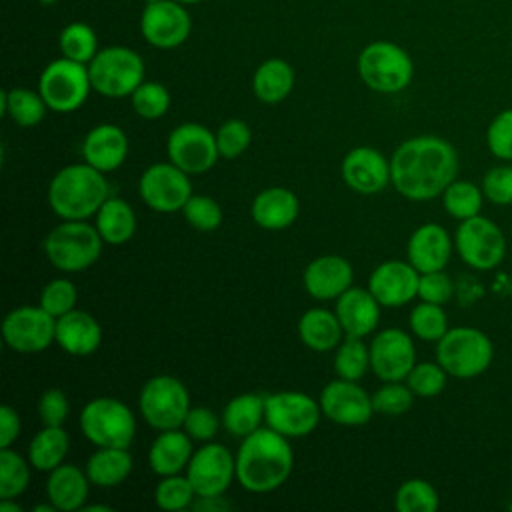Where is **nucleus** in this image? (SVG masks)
Segmentation results:
<instances>
[{
  "instance_id": "obj_1",
  "label": "nucleus",
  "mask_w": 512,
  "mask_h": 512,
  "mask_svg": "<svg viewBox=\"0 0 512 512\" xmlns=\"http://www.w3.org/2000/svg\"><path fill=\"white\" fill-rule=\"evenodd\" d=\"M456 148L432 134L404 140L390 156V176L396 192L414 202L442 196L446 186L456 180Z\"/></svg>"
},
{
  "instance_id": "obj_2",
  "label": "nucleus",
  "mask_w": 512,
  "mask_h": 512,
  "mask_svg": "<svg viewBox=\"0 0 512 512\" xmlns=\"http://www.w3.org/2000/svg\"><path fill=\"white\" fill-rule=\"evenodd\" d=\"M288 440L268 426L242 438L236 452V480L244 490L254 494L272 492L290 478L294 452Z\"/></svg>"
},
{
  "instance_id": "obj_3",
  "label": "nucleus",
  "mask_w": 512,
  "mask_h": 512,
  "mask_svg": "<svg viewBox=\"0 0 512 512\" xmlns=\"http://www.w3.org/2000/svg\"><path fill=\"white\" fill-rule=\"evenodd\" d=\"M108 198L104 172L88 162L60 168L48 184V204L62 220H88Z\"/></svg>"
},
{
  "instance_id": "obj_4",
  "label": "nucleus",
  "mask_w": 512,
  "mask_h": 512,
  "mask_svg": "<svg viewBox=\"0 0 512 512\" xmlns=\"http://www.w3.org/2000/svg\"><path fill=\"white\" fill-rule=\"evenodd\" d=\"M102 244L104 240L94 224L86 220H62V224L46 234L42 248L54 268L82 272L100 258Z\"/></svg>"
},
{
  "instance_id": "obj_5",
  "label": "nucleus",
  "mask_w": 512,
  "mask_h": 512,
  "mask_svg": "<svg viewBox=\"0 0 512 512\" xmlns=\"http://www.w3.org/2000/svg\"><path fill=\"white\" fill-rule=\"evenodd\" d=\"M358 76L374 92L396 94L414 78L410 54L390 40H374L358 54Z\"/></svg>"
},
{
  "instance_id": "obj_6",
  "label": "nucleus",
  "mask_w": 512,
  "mask_h": 512,
  "mask_svg": "<svg viewBox=\"0 0 512 512\" xmlns=\"http://www.w3.org/2000/svg\"><path fill=\"white\" fill-rule=\"evenodd\" d=\"M494 358L492 340L478 328L456 326L436 342V362L454 378H476Z\"/></svg>"
},
{
  "instance_id": "obj_7",
  "label": "nucleus",
  "mask_w": 512,
  "mask_h": 512,
  "mask_svg": "<svg viewBox=\"0 0 512 512\" xmlns=\"http://www.w3.org/2000/svg\"><path fill=\"white\" fill-rule=\"evenodd\" d=\"M84 438L96 448H130L136 436V418L118 398L98 396L84 404L80 418Z\"/></svg>"
},
{
  "instance_id": "obj_8",
  "label": "nucleus",
  "mask_w": 512,
  "mask_h": 512,
  "mask_svg": "<svg viewBox=\"0 0 512 512\" xmlns=\"http://www.w3.org/2000/svg\"><path fill=\"white\" fill-rule=\"evenodd\" d=\"M92 90L106 98H126L144 82L142 56L126 46H106L88 62Z\"/></svg>"
},
{
  "instance_id": "obj_9",
  "label": "nucleus",
  "mask_w": 512,
  "mask_h": 512,
  "mask_svg": "<svg viewBox=\"0 0 512 512\" xmlns=\"http://www.w3.org/2000/svg\"><path fill=\"white\" fill-rule=\"evenodd\" d=\"M138 408L146 424L160 432L182 428L192 406L188 388L182 380L170 374H158L144 382L138 396Z\"/></svg>"
},
{
  "instance_id": "obj_10",
  "label": "nucleus",
  "mask_w": 512,
  "mask_h": 512,
  "mask_svg": "<svg viewBox=\"0 0 512 512\" xmlns=\"http://www.w3.org/2000/svg\"><path fill=\"white\" fill-rule=\"evenodd\" d=\"M92 90L88 64L60 56L44 66L38 78V92L52 112L78 110Z\"/></svg>"
},
{
  "instance_id": "obj_11",
  "label": "nucleus",
  "mask_w": 512,
  "mask_h": 512,
  "mask_svg": "<svg viewBox=\"0 0 512 512\" xmlns=\"http://www.w3.org/2000/svg\"><path fill=\"white\" fill-rule=\"evenodd\" d=\"M454 248L470 268L492 270L506 256V238L496 222L478 214L458 224Z\"/></svg>"
},
{
  "instance_id": "obj_12",
  "label": "nucleus",
  "mask_w": 512,
  "mask_h": 512,
  "mask_svg": "<svg viewBox=\"0 0 512 512\" xmlns=\"http://www.w3.org/2000/svg\"><path fill=\"white\" fill-rule=\"evenodd\" d=\"M322 416L320 402L298 390H282L266 396L264 422L286 438H302L316 430Z\"/></svg>"
},
{
  "instance_id": "obj_13",
  "label": "nucleus",
  "mask_w": 512,
  "mask_h": 512,
  "mask_svg": "<svg viewBox=\"0 0 512 512\" xmlns=\"http://www.w3.org/2000/svg\"><path fill=\"white\" fill-rule=\"evenodd\" d=\"M2 340L18 354L44 352L56 342V318L40 304L12 308L2 320Z\"/></svg>"
},
{
  "instance_id": "obj_14",
  "label": "nucleus",
  "mask_w": 512,
  "mask_h": 512,
  "mask_svg": "<svg viewBox=\"0 0 512 512\" xmlns=\"http://www.w3.org/2000/svg\"><path fill=\"white\" fill-rule=\"evenodd\" d=\"M138 192L150 210L172 214L182 210L192 196V180L190 174L180 170L170 160L156 162L142 172L138 180Z\"/></svg>"
},
{
  "instance_id": "obj_15",
  "label": "nucleus",
  "mask_w": 512,
  "mask_h": 512,
  "mask_svg": "<svg viewBox=\"0 0 512 512\" xmlns=\"http://www.w3.org/2000/svg\"><path fill=\"white\" fill-rule=\"evenodd\" d=\"M166 154L186 174L208 172L220 158L216 134L198 122H184L176 126L166 140Z\"/></svg>"
},
{
  "instance_id": "obj_16",
  "label": "nucleus",
  "mask_w": 512,
  "mask_h": 512,
  "mask_svg": "<svg viewBox=\"0 0 512 512\" xmlns=\"http://www.w3.org/2000/svg\"><path fill=\"white\" fill-rule=\"evenodd\" d=\"M184 472L196 496H218L236 480V456L226 446L210 440L194 450Z\"/></svg>"
},
{
  "instance_id": "obj_17",
  "label": "nucleus",
  "mask_w": 512,
  "mask_h": 512,
  "mask_svg": "<svg viewBox=\"0 0 512 512\" xmlns=\"http://www.w3.org/2000/svg\"><path fill=\"white\" fill-rule=\"evenodd\" d=\"M144 40L160 50L182 46L192 32V16L186 4L176 0H158L144 6L140 16Z\"/></svg>"
},
{
  "instance_id": "obj_18",
  "label": "nucleus",
  "mask_w": 512,
  "mask_h": 512,
  "mask_svg": "<svg viewBox=\"0 0 512 512\" xmlns=\"http://www.w3.org/2000/svg\"><path fill=\"white\" fill-rule=\"evenodd\" d=\"M370 370L382 382H404L416 364L412 336L400 328H384L370 340Z\"/></svg>"
},
{
  "instance_id": "obj_19",
  "label": "nucleus",
  "mask_w": 512,
  "mask_h": 512,
  "mask_svg": "<svg viewBox=\"0 0 512 512\" xmlns=\"http://www.w3.org/2000/svg\"><path fill=\"white\" fill-rule=\"evenodd\" d=\"M318 402L322 416L340 426H362L374 414L372 394L354 380H330L322 388Z\"/></svg>"
},
{
  "instance_id": "obj_20",
  "label": "nucleus",
  "mask_w": 512,
  "mask_h": 512,
  "mask_svg": "<svg viewBox=\"0 0 512 512\" xmlns=\"http://www.w3.org/2000/svg\"><path fill=\"white\" fill-rule=\"evenodd\" d=\"M342 180L344 184L358 194H378L388 184L390 176V158L372 146H356L342 158Z\"/></svg>"
},
{
  "instance_id": "obj_21",
  "label": "nucleus",
  "mask_w": 512,
  "mask_h": 512,
  "mask_svg": "<svg viewBox=\"0 0 512 512\" xmlns=\"http://www.w3.org/2000/svg\"><path fill=\"white\" fill-rule=\"evenodd\" d=\"M418 282L420 272L408 260H386L372 270L368 290L382 308H398L418 296Z\"/></svg>"
},
{
  "instance_id": "obj_22",
  "label": "nucleus",
  "mask_w": 512,
  "mask_h": 512,
  "mask_svg": "<svg viewBox=\"0 0 512 512\" xmlns=\"http://www.w3.org/2000/svg\"><path fill=\"white\" fill-rule=\"evenodd\" d=\"M454 250V238H450L448 230L436 222H426L418 226L406 244L408 262L420 272H436L444 270L450 262Z\"/></svg>"
},
{
  "instance_id": "obj_23",
  "label": "nucleus",
  "mask_w": 512,
  "mask_h": 512,
  "mask_svg": "<svg viewBox=\"0 0 512 512\" xmlns=\"http://www.w3.org/2000/svg\"><path fill=\"white\" fill-rule=\"evenodd\" d=\"M354 268L338 254H324L308 262L302 274L306 292L316 300H336L352 286Z\"/></svg>"
},
{
  "instance_id": "obj_24",
  "label": "nucleus",
  "mask_w": 512,
  "mask_h": 512,
  "mask_svg": "<svg viewBox=\"0 0 512 512\" xmlns=\"http://www.w3.org/2000/svg\"><path fill=\"white\" fill-rule=\"evenodd\" d=\"M128 156V136L116 124H98L82 140V158L100 172L118 170Z\"/></svg>"
},
{
  "instance_id": "obj_25",
  "label": "nucleus",
  "mask_w": 512,
  "mask_h": 512,
  "mask_svg": "<svg viewBox=\"0 0 512 512\" xmlns=\"http://www.w3.org/2000/svg\"><path fill=\"white\" fill-rule=\"evenodd\" d=\"M380 308V302L372 296L368 288L350 286L344 294L336 298L334 312L346 336L366 338L378 328Z\"/></svg>"
},
{
  "instance_id": "obj_26",
  "label": "nucleus",
  "mask_w": 512,
  "mask_h": 512,
  "mask_svg": "<svg viewBox=\"0 0 512 512\" xmlns=\"http://www.w3.org/2000/svg\"><path fill=\"white\" fill-rule=\"evenodd\" d=\"M300 214L298 196L284 186H270L260 190L250 206V216L256 226L264 230H286Z\"/></svg>"
},
{
  "instance_id": "obj_27",
  "label": "nucleus",
  "mask_w": 512,
  "mask_h": 512,
  "mask_svg": "<svg viewBox=\"0 0 512 512\" xmlns=\"http://www.w3.org/2000/svg\"><path fill=\"white\" fill-rule=\"evenodd\" d=\"M56 344L70 356H90L102 344V326L86 310H70L56 318Z\"/></svg>"
},
{
  "instance_id": "obj_28",
  "label": "nucleus",
  "mask_w": 512,
  "mask_h": 512,
  "mask_svg": "<svg viewBox=\"0 0 512 512\" xmlns=\"http://www.w3.org/2000/svg\"><path fill=\"white\" fill-rule=\"evenodd\" d=\"M90 480L86 470H80L76 464L62 462L54 470L48 472L46 480V498L60 512L82 510L88 500Z\"/></svg>"
},
{
  "instance_id": "obj_29",
  "label": "nucleus",
  "mask_w": 512,
  "mask_h": 512,
  "mask_svg": "<svg viewBox=\"0 0 512 512\" xmlns=\"http://www.w3.org/2000/svg\"><path fill=\"white\" fill-rule=\"evenodd\" d=\"M192 438L182 428L160 430L148 450V464L156 476L180 474L192 458Z\"/></svg>"
},
{
  "instance_id": "obj_30",
  "label": "nucleus",
  "mask_w": 512,
  "mask_h": 512,
  "mask_svg": "<svg viewBox=\"0 0 512 512\" xmlns=\"http://www.w3.org/2000/svg\"><path fill=\"white\" fill-rule=\"evenodd\" d=\"M344 336L342 324L332 310L310 308L298 320V338L314 352L336 350Z\"/></svg>"
},
{
  "instance_id": "obj_31",
  "label": "nucleus",
  "mask_w": 512,
  "mask_h": 512,
  "mask_svg": "<svg viewBox=\"0 0 512 512\" xmlns=\"http://www.w3.org/2000/svg\"><path fill=\"white\" fill-rule=\"evenodd\" d=\"M134 460L128 448H96L86 460V474L94 486L114 488L120 486L132 472Z\"/></svg>"
},
{
  "instance_id": "obj_32",
  "label": "nucleus",
  "mask_w": 512,
  "mask_h": 512,
  "mask_svg": "<svg viewBox=\"0 0 512 512\" xmlns=\"http://www.w3.org/2000/svg\"><path fill=\"white\" fill-rule=\"evenodd\" d=\"M266 412V396L244 392L228 400L222 410V426L234 438H246L262 428Z\"/></svg>"
},
{
  "instance_id": "obj_33",
  "label": "nucleus",
  "mask_w": 512,
  "mask_h": 512,
  "mask_svg": "<svg viewBox=\"0 0 512 512\" xmlns=\"http://www.w3.org/2000/svg\"><path fill=\"white\" fill-rule=\"evenodd\" d=\"M294 88V70L282 58L264 60L252 76V92L264 104H278Z\"/></svg>"
},
{
  "instance_id": "obj_34",
  "label": "nucleus",
  "mask_w": 512,
  "mask_h": 512,
  "mask_svg": "<svg viewBox=\"0 0 512 512\" xmlns=\"http://www.w3.org/2000/svg\"><path fill=\"white\" fill-rule=\"evenodd\" d=\"M94 226L100 232L104 244L122 246L132 240L136 232V214L126 200L112 196L96 212Z\"/></svg>"
},
{
  "instance_id": "obj_35",
  "label": "nucleus",
  "mask_w": 512,
  "mask_h": 512,
  "mask_svg": "<svg viewBox=\"0 0 512 512\" xmlns=\"http://www.w3.org/2000/svg\"><path fill=\"white\" fill-rule=\"evenodd\" d=\"M68 448L70 438L62 426H42L28 444V460L34 470L50 472L64 462Z\"/></svg>"
},
{
  "instance_id": "obj_36",
  "label": "nucleus",
  "mask_w": 512,
  "mask_h": 512,
  "mask_svg": "<svg viewBox=\"0 0 512 512\" xmlns=\"http://www.w3.org/2000/svg\"><path fill=\"white\" fill-rule=\"evenodd\" d=\"M0 108H2V116H8L14 124L22 128H32L40 124L46 112L50 110L38 90H30L22 86L2 90Z\"/></svg>"
},
{
  "instance_id": "obj_37",
  "label": "nucleus",
  "mask_w": 512,
  "mask_h": 512,
  "mask_svg": "<svg viewBox=\"0 0 512 512\" xmlns=\"http://www.w3.org/2000/svg\"><path fill=\"white\" fill-rule=\"evenodd\" d=\"M370 370V346L364 342V338L344 336V340L336 346L334 352V372L338 378L354 380L366 376Z\"/></svg>"
},
{
  "instance_id": "obj_38",
  "label": "nucleus",
  "mask_w": 512,
  "mask_h": 512,
  "mask_svg": "<svg viewBox=\"0 0 512 512\" xmlns=\"http://www.w3.org/2000/svg\"><path fill=\"white\" fill-rule=\"evenodd\" d=\"M482 202H484L482 188H478L468 180H452L442 192L444 210L460 222L466 218L478 216L482 210Z\"/></svg>"
},
{
  "instance_id": "obj_39",
  "label": "nucleus",
  "mask_w": 512,
  "mask_h": 512,
  "mask_svg": "<svg viewBox=\"0 0 512 512\" xmlns=\"http://www.w3.org/2000/svg\"><path fill=\"white\" fill-rule=\"evenodd\" d=\"M58 46L62 56L88 64L98 48V36L94 32V28L86 22H70L62 28L60 36H58Z\"/></svg>"
},
{
  "instance_id": "obj_40",
  "label": "nucleus",
  "mask_w": 512,
  "mask_h": 512,
  "mask_svg": "<svg viewBox=\"0 0 512 512\" xmlns=\"http://www.w3.org/2000/svg\"><path fill=\"white\" fill-rule=\"evenodd\" d=\"M440 496L436 488L422 478L404 480L394 494V508L398 512H436Z\"/></svg>"
},
{
  "instance_id": "obj_41",
  "label": "nucleus",
  "mask_w": 512,
  "mask_h": 512,
  "mask_svg": "<svg viewBox=\"0 0 512 512\" xmlns=\"http://www.w3.org/2000/svg\"><path fill=\"white\" fill-rule=\"evenodd\" d=\"M30 460L12 448H0V498H18L30 484Z\"/></svg>"
},
{
  "instance_id": "obj_42",
  "label": "nucleus",
  "mask_w": 512,
  "mask_h": 512,
  "mask_svg": "<svg viewBox=\"0 0 512 512\" xmlns=\"http://www.w3.org/2000/svg\"><path fill=\"white\" fill-rule=\"evenodd\" d=\"M408 324L412 334L424 342H438L448 332V316L444 308L424 300L410 310Z\"/></svg>"
},
{
  "instance_id": "obj_43",
  "label": "nucleus",
  "mask_w": 512,
  "mask_h": 512,
  "mask_svg": "<svg viewBox=\"0 0 512 512\" xmlns=\"http://www.w3.org/2000/svg\"><path fill=\"white\" fill-rule=\"evenodd\" d=\"M196 492L186 478V474H170L160 476V482L154 488V504L168 512H180L192 508Z\"/></svg>"
},
{
  "instance_id": "obj_44",
  "label": "nucleus",
  "mask_w": 512,
  "mask_h": 512,
  "mask_svg": "<svg viewBox=\"0 0 512 512\" xmlns=\"http://www.w3.org/2000/svg\"><path fill=\"white\" fill-rule=\"evenodd\" d=\"M130 102L134 112L144 120H158L170 108V92L164 84L144 80L132 94Z\"/></svg>"
},
{
  "instance_id": "obj_45",
  "label": "nucleus",
  "mask_w": 512,
  "mask_h": 512,
  "mask_svg": "<svg viewBox=\"0 0 512 512\" xmlns=\"http://www.w3.org/2000/svg\"><path fill=\"white\" fill-rule=\"evenodd\" d=\"M180 212L184 214L186 222L200 232H212L220 228L224 218L220 204L204 194H192Z\"/></svg>"
},
{
  "instance_id": "obj_46",
  "label": "nucleus",
  "mask_w": 512,
  "mask_h": 512,
  "mask_svg": "<svg viewBox=\"0 0 512 512\" xmlns=\"http://www.w3.org/2000/svg\"><path fill=\"white\" fill-rule=\"evenodd\" d=\"M448 372L438 362H416L406 376V384L420 398L438 396L446 388Z\"/></svg>"
},
{
  "instance_id": "obj_47",
  "label": "nucleus",
  "mask_w": 512,
  "mask_h": 512,
  "mask_svg": "<svg viewBox=\"0 0 512 512\" xmlns=\"http://www.w3.org/2000/svg\"><path fill=\"white\" fill-rule=\"evenodd\" d=\"M76 302H78V290H76L74 282L68 278L50 280L42 288L40 298H38V304L54 318H60V316L68 314L70 310H74Z\"/></svg>"
},
{
  "instance_id": "obj_48",
  "label": "nucleus",
  "mask_w": 512,
  "mask_h": 512,
  "mask_svg": "<svg viewBox=\"0 0 512 512\" xmlns=\"http://www.w3.org/2000/svg\"><path fill=\"white\" fill-rule=\"evenodd\" d=\"M414 392L406 382H384L374 394H372V406L374 412L386 414V416H400L408 412L414 404Z\"/></svg>"
},
{
  "instance_id": "obj_49",
  "label": "nucleus",
  "mask_w": 512,
  "mask_h": 512,
  "mask_svg": "<svg viewBox=\"0 0 512 512\" xmlns=\"http://www.w3.org/2000/svg\"><path fill=\"white\" fill-rule=\"evenodd\" d=\"M250 142H252V130L240 118H230L222 122L220 128L216 130V144H218L220 158H226V160L238 158L248 150Z\"/></svg>"
},
{
  "instance_id": "obj_50",
  "label": "nucleus",
  "mask_w": 512,
  "mask_h": 512,
  "mask_svg": "<svg viewBox=\"0 0 512 512\" xmlns=\"http://www.w3.org/2000/svg\"><path fill=\"white\" fill-rule=\"evenodd\" d=\"M486 146L492 156L512 160V108H506L494 116L486 130Z\"/></svg>"
},
{
  "instance_id": "obj_51",
  "label": "nucleus",
  "mask_w": 512,
  "mask_h": 512,
  "mask_svg": "<svg viewBox=\"0 0 512 512\" xmlns=\"http://www.w3.org/2000/svg\"><path fill=\"white\" fill-rule=\"evenodd\" d=\"M222 424V416L206 406H192L182 422V430L198 442H210Z\"/></svg>"
},
{
  "instance_id": "obj_52",
  "label": "nucleus",
  "mask_w": 512,
  "mask_h": 512,
  "mask_svg": "<svg viewBox=\"0 0 512 512\" xmlns=\"http://www.w3.org/2000/svg\"><path fill=\"white\" fill-rule=\"evenodd\" d=\"M484 198L498 206L512 204V166H494L482 178Z\"/></svg>"
},
{
  "instance_id": "obj_53",
  "label": "nucleus",
  "mask_w": 512,
  "mask_h": 512,
  "mask_svg": "<svg viewBox=\"0 0 512 512\" xmlns=\"http://www.w3.org/2000/svg\"><path fill=\"white\" fill-rule=\"evenodd\" d=\"M454 296V282L444 270L424 272L418 282V298L444 306Z\"/></svg>"
},
{
  "instance_id": "obj_54",
  "label": "nucleus",
  "mask_w": 512,
  "mask_h": 512,
  "mask_svg": "<svg viewBox=\"0 0 512 512\" xmlns=\"http://www.w3.org/2000/svg\"><path fill=\"white\" fill-rule=\"evenodd\" d=\"M70 412L66 394L60 388H48L38 400V416L42 426H64Z\"/></svg>"
},
{
  "instance_id": "obj_55",
  "label": "nucleus",
  "mask_w": 512,
  "mask_h": 512,
  "mask_svg": "<svg viewBox=\"0 0 512 512\" xmlns=\"http://www.w3.org/2000/svg\"><path fill=\"white\" fill-rule=\"evenodd\" d=\"M20 430H22L20 414L12 406L4 404L0 408V448H10L20 436Z\"/></svg>"
},
{
  "instance_id": "obj_56",
  "label": "nucleus",
  "mask_w": 512,
  "mask_h": 512,
  "mask_svg": "<svg viewBox=\"0 0 512 512\" xmlns=\"http://www.w3.org/2000/svg\"><path fill=\"white\" fill-rule=\"evenodd\" d=\"M230 508H232V502L224 494L196 496L192 502V510H198V512H226Z\"/></svg>"
},
{
  "instance_id": "obj_57",
  "label": "nucleus",
  "mask_w": 512,
  "mask_h": 512,
  "mask_svg": "<svg viewBox=\"0 0 512 512\" xmlns=\"http://www.w3.org/2000/svg\"><path fill=\"white\" fill-rule=\"evenodd\" d=\"M0 512H22L16 498H0Z\"/></svg>"
},
{
  "instance_id": "obj_58",
  "label": "nucleus",
  "mask_w": 512,
  "mask_h": 512,
  "mask_svg": "<svg viewBox=\"0 0 512 512\" xmlns=\"http://www.w3.org/2000/svg\"><path fill=\"white\" fill-rule=\"evenodd\" d=\"M82 510H86V512H94V510H102V512H110L112 508L110 506H102V504H84L82 506Z\"/></svg>"
},
{
  "instance_id": "obj_59",
  "label": "nucleus",
  "mask_w": 512,
  "mask_h": 512,
  "mask_svg": "<svg viewBox=\"0 0 512 512\" xmlns=\"http://www.w3.org/2000/svg\"><path fill=\"white\" fill-rule=\"evenodd\" d=\"M176 2L186 4V6H192V4H198V2H202V0H176Z\"/></svg>"
},
{
  "instance_id": "obj_60",
  "label": "nucleus",
  "mask_w": 512,
  "mask_h": 512,
  "mask_svg": "<svg viewBox=\"0 0 512 512\" xmlns=\"http://www.w3.org/2000/svg\"><path fill=\"white\" fill-rule=\"evenodd\" d=\"M144 4H150V2H158V0H142Z\"/></svg>"
},
{
  "instance_id": "obj_61",
  "label": "nucleus",
  "mask_w": 512,
  "mask_h": 512,
  "mask_svg": "<svg viewBox=\"0 0 512 512\" xmlns=\"http://www.w3.org/2000/svg\"><path fill=\"white\" fill-rule=\"evenodd\" d=\"M510 510H512V502H510Z\"/></svg>"
}]
</instances>
